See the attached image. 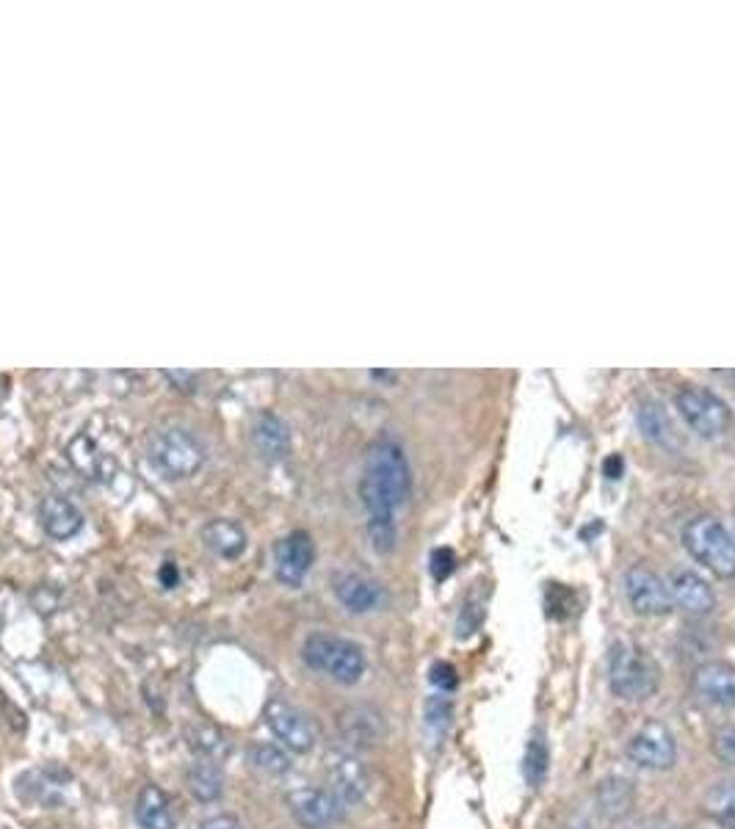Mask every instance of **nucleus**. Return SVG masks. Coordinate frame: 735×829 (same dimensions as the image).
<instances>
[{
	"mask_svg": "<svg viewBox=\"0 0 735 829\" xmlns=\"http://www.w3.org/2000/svg\"><path fill=\"white\" fill-rule=\"evenodd\" d=\"M550 769V747L548 738H545L542 730H537L531 736L526 747V758H522V775H526V783L531 788H539L548 777Z\"/></svg>",
	"mask_w": 735,
	"mask_h": 829,
	"instance_id": "27",
	"label": "nucleus"
},
{
	"mask_svg": "<svg viewBox=\"0 0 735 829\" xmlns=\"http://www.w3.org/2000/svg\"><path fill=\"white\" fill-rule=\"evenodd\" d=\"M426 719L428 725L445 727L451 722V703L445 697H432L426 705Z\"/></svg>",
	"mask_w": 735,
	"mask_h": 829,
	"instance_id": "31",
	"label": "nucleus"
},
{
	"mask_svg": "<svg viewBox=\"0 0 735 829\" xmlns=\"http://www.w3.org/2000/svg\"><path fill=\"white\" fill-rule=\"evenodd\" d=\"M315 561L313 539L308 531H291L286 539H280L275 548V572L282 587L299 589L308 578L310 567Z\"/></svg>",
	"mask_w": 735,
	"mask_h": 829,
	"instance_id": "11",
	"label": "nucleus"
},
{
	"mask_svg": "<svg viewBox=\"0 0 735 829\" xmlns=\"http://www.w3.org/2000/svg\"><path fill=\"white\" fill-rule=\"evenodd\" d=\"M628 758L639 769L648 771H670L677 760V742L675 733L659 719H650L633 733L628 742Z\"/></svg>",
	"mask_w": 735,
	"mask_h": 829,
	"instance_id": "8",
	"label": "nucleus"
},
{
	"mask_svg": "<svg viewBox=\"0 0 735 829\" xmlns=\"http://www.w3.org/2000/svg\"><path fill=\"white\" fill-rule=\"evenodd\" d=\"M672 603L692 616H705L716 609V592L703 576L692 570H677L670 581Z\"/></svg>",
	"mask_w": 735,
	"mask_h": 829,
	"instance_id": "15",
	"label": "nucleus"
},
{
	"mask_svg": "<svg viewBox=\"0 0 735 829\" xmlns=\"http://www.w3.org/2000/svg\"><path fill=\"white\" fill-rule=\"evenodd\" d=\"M683 548L697 564L714 572L716 578H735V537L731 528L714 515H700L683 528Z\"/></svg>",
	"mask_w": 735,
	"mask_h": 829,
	"instance_id": "3",
	"label": "nucleus"
},
{
	"mask_svg": "<svg viewBox=\"0 0 735 829\" xmlns=\"http://www.w3.org/2000/svg\"><path fill=\"white\" fill-rule=\"evenodd\" d=\"M412 493V467L404 445L395 437L373 439L365 454L360 498L368 511V520L395 522V511L406 504Z\"/></svg>",
	"mask_w": 735,
	"mask_h": 829,
	"instance_id": "1",
	"label": "nucleus"
},
{
	"mask_svg": "<svg viewBox=\"0 0 735 829\" xmlns=\"http://www.w3.org/2000/svg\"><path fill=\"white\" fill-rule=\"evenodd\" d=\"M327 777H330L332 797L338 805H360L371 791V775L368 766L352 753H332L327 758Z\"/></svg>",
	"mask_w": 735,
	"mask_h": 829,
	"instance_id": "10",
	"label": "nucleus"
},
{
	"mask_svg": "<svg viewBox=\"0 0 735 829\" xmlns=\"http://www.w3.org/2000/svg\"><path fill=\"white\" fill-rule=\"evenodd\" d=\"M252 443H255V450H258L263 459L280 462V459H286L288 448H291V432H288L282 417L266 413L255 421Z\"/></svg>",
	"mask_w": 735,
	"mask_h": 829,
	"instance_id": "18",
	"label": "nucleus"
},
{
	"mask_svg": "<svg viewBox=\"0 0 735 829\" xmlns=\"http://www.w3.org/2000/svg\"><path fill=\"white\" fill-rule=\"evenodd\" d=\"M451 572H454V553H451L448 548L434 550V553H432V576L443 581V578L451 576Z\"/></svg>",
	"mask_w": 735,
	"mask_h": 829,
	"instance_id": "32",
	"label": "nucleus"
},
{
	"mask_svg": "<svg viewBox=\"0 0 735 829\" xmlns=\"http://www.w3.org/2000/svg\"><path fill=\"white\" fill-rule=\"evenodd\" d=\"M263 719L269 725V730L275 733L277 742L286 749H291V753L308 755L315 747V742H319V733H315V725L310 722V716L304 711H299L293 703H288V700L271 697L263 708Z\"/></svg>",
	"mask_w": 735,
	"mask_h": 829,
	"instance_id": "7",
	"label": "nucleus"
},
{
	"mask_svg": "<svg viewBox=\"0 0 735 829\" xmlns=\"http://www.w3.org/2000/svg\"><path fill=\"white\" fill-rule=\"evenodd\" d=\"M203 829H244V827H241V821L236 819V816L221 814V816H214V819L205 821Z\"/></svg>",
	"mask_w": 735,
	"mask_h": 829,
	"instance_id": "35",
	"label": "nucleus"
},
{
	"mask_svg": "<svg viewBox=\"0 0 735 829\" xmlns=\"http://www.w3.org/2000/svg\"><path fill=\"white\" fill-rule=\"evenodd\" d=\"M136 821L144 829H177V819L172 814V802L158 786H144L136 799Z\"/></svg>",
	"mask_w": 735,
	"mask_h": 829,
	"instance_id": "21",
	"label": "nucleus"
},
{
	"mask_svg": "<svg viewBox=\"0 0 735 829\" xmlns=\"http://www.w3.org/2000/svg\"><path fill=\"white\" fill-rule=\"evenodd\" d=\"M188 791L199 799V802H216L225 794V775H221L219 764L214 760H197L191 769L186 771Z\"/></svg>",
	"mask_w": 735,
	"mask_h": 829,
	"instance_id": "24",
	"label": "nucleus"
},
{
	"mask_svg": "<svg viewBox=\"0 0 735 829\" xmlns=\"http://www.w3.org/2000/svg\"><path fill=\"white\" fill-rule=\"evenodd\" d=\"M432 683L437 688H443V692H451V688L456 686V672L454 666L448 664H434L432 666Z\"/></svg>",
	"mask_w": 735,
	"mask_h": 829,
	"instance_id": "33",
	"label": "nucleus"
},
{
	"mask_svg": "<svg viewBox=\"0 0 735 829\" xmlns=\"http://www.w3.org/2000/svg\"><path fill=\"white\" fill-rule=\"evenodd\" d=\"M286 805L302 829H327L338 816L335 797L321 788H293L286 794Z\"/></svg>",
	"mask_w": 735,
	"mask_h": 829,
	"instance_id": "12",
	"label": "nucleus"
},
{
	"mask_svg": "<svg viewBox=\"0 0 735 829\" xmlns=\"http://www.w3.org/2000/svg\"><path fill=\"white\" fill-rule=\"evenodd\" d=\"M39 522L53 539H72L83 528V515L64 495H48L39 506Z\"/></svg>",
	"mask_w": 735,
	"mask_h": 829,
	"instance_id": "16",
	"label": "nucleus"
},
{
	"mask_svg": "<svg viewBox=\"0 0 735 829\" xmlns=\"http://www.w3.org/2000/svg\"><path fill=\"white\" fill-rule=\"evenodd\" d=\"M17 791L25 794V799H31V802L53 808L64 799V777H55L53 769L28 771L22 780H17Z\"/></svg>",
	"mask_w": 735,
	"mask_h": 829,
	"instance_id": "23",
	"label": "nucleus"
},
{
	"mask_svg": "<svg viewBox=\"0 0 735 829\" xmlns=\"http://www.w3.org/2000/svg\"><path fill=\"white\" fill-rule=\"evenodd\" d=\"M186 742L194 753L203 755L205 760H214V764H221V760L227 758V753H230V744H227L225 733H221L219 727L208 725V722H194V725H188Z\"/></svg>",
	"mask_w": 735,
	"mask_h": 829,
	"instance_id": "25",
	"label": "nucleus"
},
{
	"mask_svg": "<svg viewBox=\"0 0 735 829\" xmlns=\"http://www.w3.org/2000/svg\"><path fill=\"white\" fill-rule=\"evenodd\" d=\"M675 410L683 423L703 439L722 437L733 423L731 407L703 385H683L675 393Z\"/></svg>",
	"mask_w": 735,
	"mask_h": 829,
	"instance_id": "5",
	"label": "nucleus"
},
{
	"mask_svg": "<svg viewBox=\"0 0 735 829\" xmlns=\"http://www.w3.org/2000/svg\"><path fill=\"white\" fill-rule=\"evenodd\" d=\"M371 380H382V382H395L393 371H371Z\"/></svg>",
	"mask_w": 735,
	"mask_h": 829,
	"instance_id": "38",
	"label": "nucleus"
},
{
	"mask_svg": "<svg viewBox=\"0 0 735 829\" xmlns=\"http://www.w3.org/2000/svg\"><path fill=\"white\" fill-rule=\"evenodd\" d=\"M249 760L271 777H282L291 771V758H288L286 749L277 747V744H255L252 753H249Z\"/></svg>",
	"mask_w": 735,
	"mask_h": 829,
	"instance_id": "29",
	"label": "nucleus"
},
{
	"mask_svg": "<svg viewBox=\"0 0 735 829\" xmlns=\"http://www.w3.org/2000/svg\"><path fill=\"white\" fill-rule=\"evenodd\" d=\"M203 542L221 559H238L247 550V531L236 520H210L203 528Z\"/></svg>",
	"mask_w": 735,
	"mask_h": 829,
	"instance_id": "20",
	"label": "nucleus"
},
{
	"mask_svg": "<svg viewBox=\"0 0 735 829\" xmlns=\"http://www.w3.org/2000/svg\"><path fill=\"white\" fill-rule=\"evenodd\" d=\"M705 814L722 829H735V780H722L705 794Z\"/></svg>",
	"mask_w": 735,
	"mask_h": 829,
	"instance_id": "26",
	"label": "nucleus"
},
{
	"mask_svg": "<svg viewBox=\"0 0 735 829\" xmlns=\"http://www.w3.org/2000/svg\"><path fill=\"white\" fill-rule=\"evenodd\" d=\"M66 454H70V462L75 465V470L83 473V478L105 481L114 473V459L105 450H100L86 434H77L70 443V448H66Z\"/></svg>",
	"mask_w": 735,
	"mask_h": 829,
	"instance_id": "19",
	"label": "nucleus"
},
{
	"mask_svg": "<svg viewBox=\"0 0 735 829\" xmlns=\"http://www.w3.org/2000/svg\"><path fill=\"white\" fill-rule=\"evenodd\" d=\"M636 421H639V428H642L644 437L653 439V443H670L672 423H670V417H666L661 404H653V402L644 404V407L639 410Z\"/></svg>",
	"mask_w": 735,
	"mask_h": 829,
	"instance_id": "28",
	"label": "nucleus"
},
{
	"mask_svg": "<svg viewBox=\"0 0 735 829\" xmlns=\"http://www.w3.org/2000/svg\"><path fill=\"white\" fill-rule=\"evenodd\" d=\"M598 810L600 816L605 819H622L633 810V802H636V791H633V783L625 780V777H609L598 786Z\"/></svg>",
	"mask_w": 735,
	"mask_h": 829,
	"instance_id": "22",
	"label": "nucleus"
},
{
	"mask_svg": "<svg viewBox=\"0 0 735 829\" xmlns=\"http://www.w3.org/2000/svg\"><path fill=\"white\" fill-rule=\"evenodd\" d=\"M692 688L703 703L716 708H735V666L727 661H708L697 666Z\"/></svg>",
	"mask_w": 735,
	"mask_h": 829,
	"instance_id": "13",
	"label": "nucleus"
},
{
	"mask_svg": "<svg viewBox=\"0 0 735 829\" xmlns=\"http://www.w3.org/2000/svg\"><path fill=\"white\" fill-rule=\"evenodd\" d=\"M661 670L653 655L636 644H614L609 655V686L625 703H642L659 692Z\"/></svg>",
	"mask_w": 735,
	"mask_h": 829,
	"instance_id": "2",
	"label": "nucleus"
},
{
	"mask_svg": "<svg viewBox=\"0 0 735 829\" xmlns=\"http://www.w3.org/2000/svg\"><path fill=\"white\" fill-rule=\"evenodd\" d=\"M625 594L639 616H666L675 609L670 583L648 567H631L625 572Z\"/></svg>",
	"mask_w": 735,
	"mask_h": 829,
	"instance_id": "9",
	"label": "nucleus"
},
{
	"mask_svg": "<svg viewBox=\"0 0 735 829\" xmlns=\"http://www.w3.org/2000/svg\"><path fill=\"white\" fill-rule=\"evenodd\" d=\"M164 376L172 385H180V391H194V382H197V376L188 371H164Z\"/></svg>",
	"mask_w": 735,
	"mask_h": 829,
	"instance_id": "34",
	"label": "nucleus"
},
{
	"mask_svg": "<svg viewBox=\"0 0 735 829\" xmlns=\"http://www.w3.org/2000/svg\"><path fill=\"white\" fill-rule=\"evenodd\" d=\"M603 470L609 478H620L622 476V459H620V456H611V459L603 465Z\"/></svg>",
	"mask_w": 735,
	"mask_h": 829,
	"instance_id": "37",
	"label": "nucleus"
},
{
	"mask_svg": "<svg viewBox=\"0 0 735 829\" xmlns=\"http://www.w3.org/2000/svg\"><path fill=\"white\" fill-rule=\"evenodd\" d=\"M177 581H180V572H177V567L172 564V561H166L164 567H161V583H164L166 589L177 587Z\"/></svg>",
	"mask_w": 735,
	"mask_h": 829,
	"instance_id": "36",
	"label": "nucleus"
},
{
	"mask_svg": "<svg viewBox=\"0 0 735 829\" xmlns=\"http://www.w3.org/2000/svg\"><path fill=\"white\" fill-rule=\"evenodd\" d=\"M711 749H714V755L722 760V764L735 766V725L720 727V730L714 733Z\"/></svg>",
	"mask_w": 735,
	"mask_h": 829,
	"instance_id": "30",
	"label": "nucleus"
},
{
	"mask_svg": "<svg viewBox=\"0 0 735 829\" xmlns=\"http://www.w3.org/2000/svg\"><path fill=\"white\" fill-rule=\"evenodd\" d=\"M343 742L354 749H371L384 738V716L371 705H349L338 716Z\"/></svg>",
	"mask_w": 735,
	"mask_h": 829,
	"instance_id": "14",
	"label": "nucleus"
},
{
	"mask_svg": "<svg viewBox=\"0 0 735 829\" xmlns=\"http://www.w3.org/2000/svg\"><path fill=\"white\" fill-rule=\"evenodd\" d=\"M302 659L310 670L330 675L341 686H354L365 675V653L358 642L332 633H310L304 639Z\"/></svg>",
	"mask_w": 735,
	"mask_h": 829,
	"instance_id": "4",
	"label": "nucleus"
},
{
	"mask_svg": "<svg viewBox=\"0 0 735 829\" xmlns=\"http://www.w3.org/2000/svg\"><path fill=\"white\" fill-rule=\"evenodd\" d=\"M149 459L169 478H188L205 465V445L188 428H161L149 443Z\"/></svg>",
	"mask_w": 735,
	"mask_h": 829,
	"instance_id": "6",
	"label": "nucleus"
},
{
	"mask_svg": "<svg viewBox=\"0 0 735 829\" xmlns=\"http://www.w3.org/2000/svg\"><path fill=\"white\" fill-rule=\"evenodd\" d=\"M335 594L352 614H368L382 605L384 592L376 581L360 572H341L335 578Z\"/></svg>",
	"mask_w": 735,
	"mask_h": 829,
	"instance_id": "17",
	"label": "nucleus"
}]
</instances>
